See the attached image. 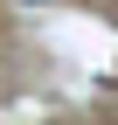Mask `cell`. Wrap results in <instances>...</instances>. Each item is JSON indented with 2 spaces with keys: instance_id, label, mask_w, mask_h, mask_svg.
Masks as SVG:
<instances>
[{
  "instance_id": "obj_1",
  "label": "cell",
  "mask_w": 118,
  "mask_h": 125,
  "mask_svg": "<svg viewBox=\"0 0 118 125\" xmlns=\"http://www.w3.org/2000/svg\"><path fill=\"white\" fill-rule=\"evenodd\" d=\"M28 7H35V0H28Z\"/></svg>"
}]
</instances>
